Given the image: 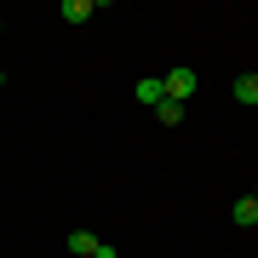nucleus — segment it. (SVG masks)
<instances>
[{
    "label": "nucleus",
    "instance_id": "7",
    "mask_svg": "<svg viewBox=\"0 0 258 258\" xmlns=\"http://www.w3.org/2000/svg\"><path fill=\"white\" fill-rule=\"evenodd\" d=\"M155 120H161V126H178V120H184V103H172V98L155 103Z\"/></svg>",
    "mask_w": 258,
    "mask_h": 258
},
{
    "label": "nucleus",
    "instance_id": "6",
    "mask_svg": "<svg viewBox=\"0 0 258 258\" xmlns=\"http://www.w3.org/2000/svg\"><path fill=\"white\" fill-rule=\"evenodd\" d=\"M57 18H63V23H86V18H92V0H63Z\"/></svg>",
    "mask_w": 258,
    "mask_h": 258
},
{
    "label": "nucleus",
    "instance_id": "1",
    "mask_svg": "<svg viewBox=\"0 0 258 258\" xmlns=\"http://www.w3.org/2000/svg\"><path fill=\"white\" fill-rule=\"evenodd\" d=\"M161 86H166V98H172V103H189V98H195V69H184V63L166 69V75H161Z\"/></svg>",
    "mask_w": 258,
    "mask_h": 258
},
{
    "label": "nucleus",
    "instance_id": "9",
    "mask_svg": "<svg viewBox=\"0 0 258 258\" xmlns=\"http://www.w3.org/2000/svg\"><path fill=\"white\" fill-rule=\"evenodd\" d=\"M252 201H258V184H252Z\"/></svg>",
    "mask_w": 258,
    "mask_h": 258
},
{
    "label": "nucleus",
    "instance_id": "5",
    "mask_svg": "<svg viewBox=\"0 0 258 258\" xmlns=\"http://www.w3.org/2000/svg\"><path fill=\"white\" fill-rule=\"evenodd\" d=\"M235 103H252V109H258V69L252 75H235Z\"/></svg>",
    "mask_w": 258,
    "mask_h": 258
},
{
    "label": "nucleus",
    "instance_id": "4",
    "mask_svg": "<svg viewBox=\"0 0 258 258\" xmlns=\"http://www.w3.org/2000/svg\"><path fill=\"white\" fill-rule=\"evenodd\" d=\"M138 103H149V109H155V103H166V86H161V75H144V81H138Z\"/></svg>",
    "mask_w": 258,
    "mask_h": 258
},
{
    "label": "nucleus",
    "instance_id": "8",
    "mask_svg": "<svg viewBox=\"0 0 258 258\" xmlns=\"http://www.w3.org/2000/svg\"><path fill=\"white\" fill-rule=\"evenodd\" d=\"M0 86H6V69H0Z\"/></svg>",
    "mask_w": 258,
    "mask_h": 258
},
{
    "label": "nucleus",
    "instance_id": "3",
    "mask_svg": "<svg viewBox=\"0 0 258 258\" xmlns=\"http://www.w3.org/2000/svg\"><path fill=\"white\" fill-rule=\"evenodd\" d=\"M230 224H241V230H258V201H252V195H241V201L230 207Z\"/></svg>",
    "mask_w": 258,
    "mask_h": 258
},
{
    "label": "nucleus",
    "instance_id": "2",
    "mask_svg": "<svg viewBox=\"0 0 258 258\" xmlns=\"http://www.w3.org/2000/svg\"><path fill=\"white\" fill-rule=\"evenodd\" d=\"M63 247H69L75 258H98V252H103V241H98L92 230H69V241H63Z\"/></svg>",
    "mask_w": 258,
    "mask_h": 258
}]
</instances>
